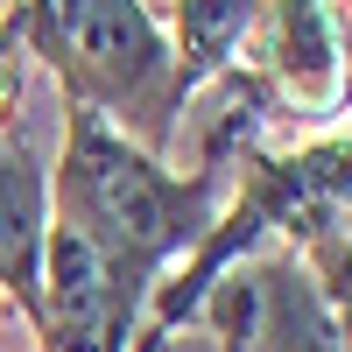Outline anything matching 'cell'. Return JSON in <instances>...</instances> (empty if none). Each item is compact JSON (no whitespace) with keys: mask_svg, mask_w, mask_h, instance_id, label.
Instances as JSON below:
<instances>
[{"mask_svg":"<svg viewBox=\"0 0 352 352\" xmlns=\"http://www.w3.org/2000/svg\"><path fill=\"white\" fill-rule=\"evenodd\" d=\"M21 14L28 50L64 85V106L99 113L155 155L176 141V56L148 0H21Z\"/></svg>","mask_w":352,"mask_h":352,"instance_id":"cell-2","label":"cell"},{"mask_svg":"<svg viewBox=\"0 0 352 352\" xmlns=\"http://www.w3.org/2000/svg\"><path fill=\"white\" fill-rule=\"evenodd\" d=\"M28 64H36V50H28V14L14 0V8H0V127H14V113H21Z\"/></svg>","mask_w":352,"mask_h":352,"instance_id":"cell-6","label":"cell"},{"mask_svg":"<svg viewBox=\"0 0 352 352\" xmlns=\"http://www.w3.org/2000/svg\"><path fill=\"white\" fill-rule=\"evenodd\" d=\"M197 324H212L226 352H345L331 296L296 247H261L226 268L204 289Z\"/></svg>","mask_w":352,"mask_h":352,"instance_id":"cell-3","label":"cell"},{"mask_svg":"<svg viewBox=\"0 0 352 352\" xmlns=\"http://www.w3.org/2000/svg\"><path fill=\"white\" fill-rule=\"evenodd\" d=\"M50 240V162L28 127H0V296L36 317Z\"/></svg>","mask_w":352,"mask_h":352,"instance_id":"cell-4","label":"cell"},{"mask_svg":"<svg viewBox=\"0 0 352 352\" xmlns=\"http://www.w3.org/2000/svg\"><path fill=\"white\" fill-rule=\"evenodd\" d=\"M232 184V155H197V169H169L134 134L99 113L64 106V155L50 169V219L78 226L141 296L184 261L219 219Z\"/></svg>","mask_w":352,"mask_h":352,"instance_id":"cell-1","label":"cell"},{"mask_svg":"<svg viewBox=\"0 0 352 352\" xmlns=\"http://www.w3.org/2000/svg\"><path fill=\"white\" fill-rule=\"evenodd\" d=\"M261 0H169V56H176V106H190L204 85H219L247 56Z\"/></svg>","mask_w":352,"mask_h":352,"instance_id":"cell-5","label":"cell"}]
</instances>
